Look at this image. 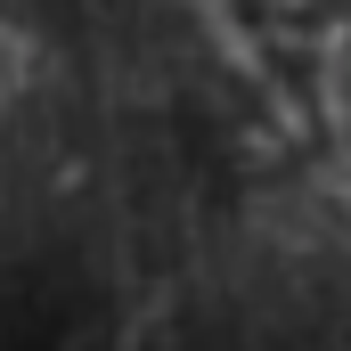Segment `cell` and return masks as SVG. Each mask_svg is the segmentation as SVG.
<instances>
[{"label": "cell", "mask_w": 351, "mask_h": 351, "mask_svg": "<svg viewBox=\"0 0 351 351\" xmlns=\"http://www.w3.org/2000/svg\"><path fill=\"white\" fill-rule=\"evenodd\" d=\"M25 82H33V41H25L16 25H0V106H8Z\"/></svg>", "instance_id": "1"}]
</instances>
